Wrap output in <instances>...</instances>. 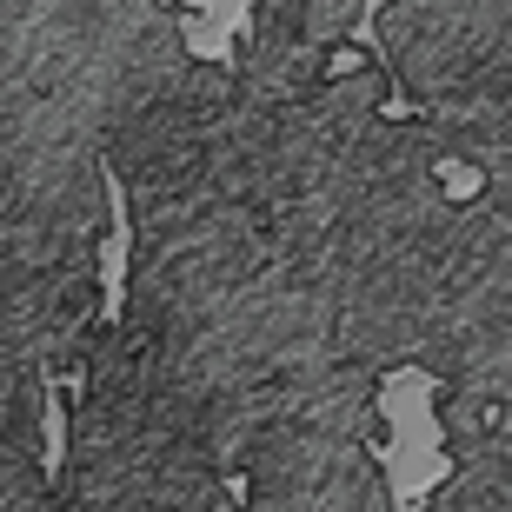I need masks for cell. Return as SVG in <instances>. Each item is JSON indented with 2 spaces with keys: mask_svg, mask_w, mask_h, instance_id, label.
Instances as JSON below:
<instances>
[{
  "mask_svg": "<svg viewBox=\"0 0 512 512\" xmlns=\"http://www.w3.org/2000/svg\"><path fill=\"white\" fill-rule=\"evenodd\" d=\"M100 193H107V240H100V326H120L127 313V266H133V207L127 180L100 160Z\"/></svg>",
  "mask_w": 512,
  "mask_h": 512,
  "instance_id": "obj_1",
  "label": "cell"
},
{
  "mask_svg": "<svg viewBox=\"0 0 512 512\" xmlns=\"http://www.w3.org/2000/svg\"><path fill=\"white\" fill-rule=\"evenodd\" d=\"M173 7H193V20H187L193 54L233 67V47L253 34V0H173Z\"/></svg>",
  "mask_w": 512,
  "mask_h": 512,
  "instance_id": "obj_2",
  "label": "cell"
},
{
  "mask_svg": "<svg viewBox=\"0 0 512 512\" xmlns=\"http://www.w3.org/2000/svg\"><path fill=\"white\" fill-rule=\"evenodd\" d=\"M34 393H40V479H60V466H67V386H60V373H40Z\"/></svg>",
  "mask_w": 512,
  "mask_h": 512,
  "instance_id": "obj_3",
  "label": "cell"
}]
</instances>
